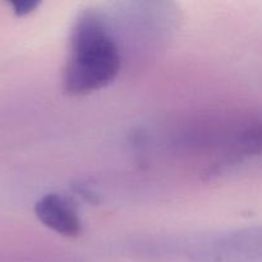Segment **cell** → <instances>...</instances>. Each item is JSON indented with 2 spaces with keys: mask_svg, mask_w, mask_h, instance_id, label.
<instances>
[{
  "mask_svg": "<svg viewBox=\"0 0 262 262\" xmlns=\"http://www.w3.org/2000/svg\"><path fill=\"white\" fill-rule=\"evenodd\" d=\"M122 55L106 20L94 10L79 14L72 28L63 90L72 96L104 89L117 78Z\"/></svg>",
  "mask_w": 262,
  "mask_h": 262,
  "instance_id": "cell-1",
  "label": "cell"
},
{
  "mask_svg": "<svg viewBox=\"0 0 262 262\" xmlns=\"http://www.w3.org/2000/svg\"><path fill=\"white\" fill-rule=\"evenodd\" d=\"M37 219L49 229L64 237H78L82 222L73 205L63 196L48 193L35 204Z\"/></svg>",
  "mask_w": 262,
  "mask_h": 262,
  "instance_id": "cell-2",
  "label": "cell"
},
{
  "mask_svg": "<svg viewBox=\"0 0 262 262\" xmlns=\"http://www.w3.org/2000/svg\"><path fill=\"white\" fill-rule=\"evenodd\" d=\"M229 262H262V227L237 235L232 243Z\"/></svg>",
  "mask_w": 262,
  "mask_h": 262,
  "instance_id": "cell-3",
  "label": "cell"
},
{
  "mask_svg": "<svg viewBox=\"0 0 262 262\" xmlns=\"http://www.w3.org/2000/svg\"><path fill=\"white\" fill-rule=\"evenodd\" d=\"M40 3L31 2V0H23V2H10L9 5L12 7L13 12L17 15L22 17V15L30 14L32 10H35L38 7Z\"/></svg>",
  "mask_w": 262,
  "mask_h": 262,
  "instance_id": "cell-4",
  "label": "cell"
}]
</instances>
